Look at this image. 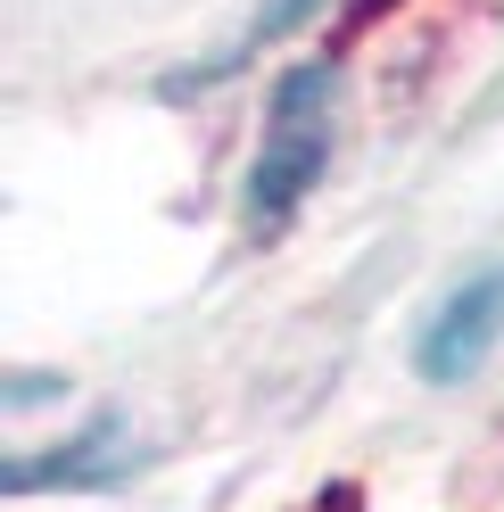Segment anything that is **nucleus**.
Instances as JSON below:
<instances>
[{
    "label": "nucleus",
    "mask_w": 504,
    "mask_h": 512,
    "mask_svg": "<svg viewBox=\"0 0 504 512\" xmlns=\"http://www.w3.org/2000/svg\"><path fill=\"white\" fill-rule=\"evenodd\" d=\"M331 141H339V75L290 67L265 100V141H257V166H248V223L257 232H281L306 207V190L331 166Z\"/></svg>",
    "instance_id": "nucleus-1"
},
{
    "label": "nucleus",
    "mask_w": 504,
    "mask_h": 512,
    "mask_svg": "<svg viewBox=\"0 0 504 512\" xmlns=\"http://www.w3.org/2000/svg\"><path fill=\"white\" fill-rule=\"evenodd\" d=\"M504 339V265H480L471 281H455L438 314L422 323V372L430 380H463L471 364Z\"/></svg>",
    "instance_id": "nucleus-2"
}]
</instances>
